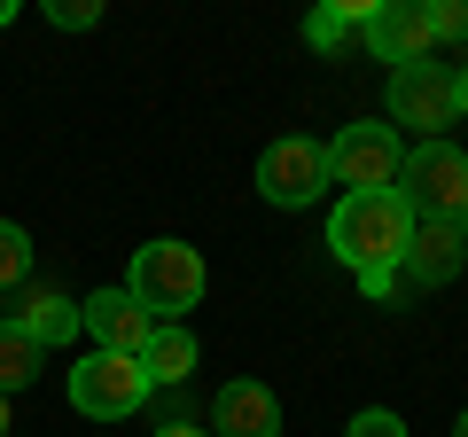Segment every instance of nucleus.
I'll list each match as a JSON object with an SVG mask.
<instances>
[{
  "label": "nucleus",
  "mask_w": 468,
  "mask_h": 437,
  "mask_svg": "<svg viewBox=\"0 0 468 437\" xmlns=\"http://www.w3.org/2000/svg\"><path fill=\"white\" fill-rule=\"evenodd\" d=\"M24 273H32V235L16 218H0V289H16Z\"/></svg>",
  "instance_id": "16"
},
{
  "label": "nucleus",
  "mask_w": 468,
  "mask_h": 437,
  "mask_svg": "<svg viewBox=\"0 0 468 437\" xmlns=\"http://www.w3.org/2000/svg\"><path fill=\"white\" fill-rule=\"evenodd\" d=\"M468 266V227H445V218H414V242H406V282L414 289H445L452 273Z\"/></svg>",
  "instance_id": "10"
},
{
  "label": "nucleus",
  "mask_w": 468,
  "mask_h": 437,
  "mask_svg": "<svg viewBox=\"0 0 468 437\" xmlns=\"http://www.w3.org/2000/svg\"><path fill=\"white\" fill-rule=\"evenodd\" d=\"M359 39H367L375 63H430L437 32H430V0H375V8H359Z\"/></svg>",
  "instance_id": "8"
},
{
  "label": "nucleus",
  "mask_w": 468,
  "mask_h": 437,
  "mask_svg": "<svg viewBox=\"0 0 468 437\" xmlns=\"http://www.w3.org/2000/svg\"><path fill=\"white\" fill-rule=\"evenodd\" d=\"M399 165H406V141L390 133L383 118L344 125V133L328 141V180L344 187V196H375V187H399Z\"/></svg>",
  "instance_id": "4"
},
{
  "label": "nucleus",
  "mask_w": 468,
  "mask_h": 437,
  "mask_svg": "<svg viewBox=\"0 0 468 437\" xmlns=\"http://www.w3.org/2000/svg\"><path fill=\"white\" fill-rule=\"evenodd\" d=\"M32 375H39V344L24 336L16 320H0V399H16Z\"/></svg>",
  "instance_id": "14"
},
{
  "label": "nucleus",
  "mask_w": 468,
  "mask_h": 437,
  "mask_svg": "<svg viewBox=\"0 0 468 437\" xmlns=\"http://www.w3.org/2000/svg\"><path fill=\"white\" fill-rule=\"evenodd\" d=\"M0 437H8V399H0Z\"/></svg>",
  "instance_id": "23"
},
{
  "label": "nucleus",
  "mask_w": 468,
  "mask_h": 437,
  "mask_svg": "<svg viewBox=\"0 0 468 437\" xmlns=\"http://www.w3.org/2000/svg\"><path fill=\"white\" fill-rule=\"evenodd\" d=\"M125 297L141 304L149 320H180L203 304V250L180 235H156L133 250V266H125Z\"/></svg>",
  "instance_id": "2"
},
{
  "label": "nucleus",
  "mask_w": 468,
  "mask_h": 437,
  "mask_svg": "<svg viewBox=\"0 0 468 437\" xmlns=\"http://www.w3.org/2000/svg\"><path fill=\"white\" fill-rule=\"evenodd\" d=\"M156 437H211V430H203V421H165Z\"/></svg>",
  "instance_id": "20"
},
{
  "label": "nucleus",
  "mask_w": 468,
  "mask_h": 437,
  "mask_svg": "<svg viewBox=\"0 0 468 437\" xmlns=\"http://www.w3.org/2000/svg\"><path fill=\"white\" fill-rule=\"evenodd\" d=\"M344 437H406V421L390 414V406H359V414H351V430Z\"/></svg>",
  "instance_id": "18"
},
{
  "label": "nucleus",
  "mask_w": 468,
  "mask_h": 437,
  "mask_svg": "<svg viewBox=\"0 0 468 437\" xmlns=\"http://www.w3.org/2000/svg\"><path fill=\"white\" fill-rule=\"evenodd\" d=\"M48 24H55V32H94L101 0H48Z\"/></svg>",
  "instance_id": "17"
},
{
  "label": "nucleus",
  "mask_w": 468,
  "mask_h": 437,
  "mask_svg": "<svg viewBox=\"0 0 468 437\" xmlns=\"http://www.w3.org/2000/svg\"><path fill=\"white\" fill-rule=\"evenodd\" d=\"M211 437H282V399L266 383H227L211 399Z\"/></svg>",
  "instance_id": "11"
},
{
  "label": "nucleus",
  "mask_w": 468,
  "mask_h": 437,
  "mask_svg": "<svg viewBox=\"0 0 468 437\" xmlns=\"http://www.w3.org/2000/svg\"><path fill=\"white\" fill-rule=\"evenodd\" d=\"M79 328L94 336V352H117V359H141V344H149L156 320L141 313L125 289H94V297L79 304Z\"/></svg>",
  "instance_id": "9"
},
{
  "label": "nucleus",
  "mask_w": 468,
  "mask_h": 437,
  "mask_svg": "<svg viewBox=\"0 0 468 437\" xmlns=\"http://www.w3.org/2000/svg\"><path fill=\"white\" fill-rule=\"evenodd\" d=\"M141 375H149L156 390L196 375V336H187L180 320H156V328H149V344H141Z\"/></svg>",
  "instance_id": "12"
},
{
  "label": "nucleus",
  "mask_w": 468,
  "mask_h": 437,
  "mask_svg": "<svg viewBox=\"0 0 468 437\" xmlns=\"http://www.w3.org/2000/svg\"><path fill=\"white\" fill-rule=\"evenodd\" d=\"M406 242H414V211L399 203V187H375V196H344L328 211V250L351 273H399Z\"/></svg>",
  "instance_id": "1"
},
{
  "label": "nucleus",
  "mask_w": 468,
  "mask_h": 437,
  "mask_svg": "<svg viewBox=\"0 0 468 437\" xmlns=\"http://www.w3.org/2000/svg\"><path fill=\"white\" fill-rule=\"evenodd\" d=\"M430 32L437 39H468V0H437V8H430Z\"/></svg>",
  "instance_id": "19"
},
{
  "label": "nucleus",
  "mask_w": 468,
  "mask_h": 437,
  "mask_svg": "<svg viewBox=\"0 0 468 437\" xmlns=\"http://www.w3.org/2000/svg\"><path fill=\"white\" fill-rule=\"evenodd\" d=\"M452 437H468V414H461V421H452Z\"/></svg>",
  "instance_id": "24"
},
{
  "label": "nucleus",
  "mask_w": 468,
  "mask_h": 437,
  "mask_svg": "<svg viewBox=\"0 0 468 437\" xmlns=\"http://www.w3.org/2000/svg\"><path fill=\"white\" fill-rule=\"evenodd\" d=\"M351 32H359V8H313V16H304V48L313 55H335Z\"/></svg>",
  "instance_id": "15"
},
{
  "label": "nucleus",
  "mask_w": 468,
  "mask_h": 437,
  "mask_svg": "<svg viewBox=\"0 0 468 437\" xmlns=\"http://www.w3.org/2000/svg\"><path fill=\"white\" fill-rule=\"evenodd\" d=\"M452 101H461V110H468V63L452 70Z\"/></svg>",
  "instance_id": "21"
},
{
  "label": "nucleus",
  "mask_w": 468,
  "mask_h": 437,
  "mask_svg": "<svg viewBox=\"0 0 468 437\" xmlns=\"http://www.w3.org/2000/svg\"><path fill=\"white\" fill-rule=\"evenodd\" d=\"M0 24H16V0H0Z\"/></svg>",
  "instance_id": "22"
},
{
  "label": "nucleus",
  "mask_w": 468,
  "mask_h": 437,
  "mask_svg": "<svg viewBox=\"0 0 468 437\" xmlns=\"http://www.w3.org/2000/svg\"><path fill=\"white\" fill-rule=\"evenodd\" d=\"M149 375H141V359H117V352H86L79 368H70V406H79L86 421H125L149 406Z\"/></svg>",
  "instance_id": "6"
},
{
  "label": "nucleus",
  "mask_w": 468,
  "mask_h": 437,
  "mask_svg": "<svg viewBox=\"0 0 468 437\" xmlns=\"http://www.w3.org/2000/svg\"><path fill=\"white\" fill-rule=\"evenodd\" d=\"M399 203L414 218H445V227H468V156L452 141H414L399 165Z\"/></svg>",
  "instance_id": "3"
},
{
  "label": "nucleus",
  "mask_w": 468,
  "mask_h": 437,
  "mask_svg": "<svg viewBox=\"0 0 468 437\" xmlns=\"http://www.w3.org/2000/svg\"><path fill=\"white\" fill-rule=\"evenodd\" d=\"M16 328H24V336L39 344V352H48V344L79 336V304H70V297H55V289H39V297H32V304L16 313Z\"/></svg>",
  "instance_id": "13"
},
{
  "label": "nucleus",
  "mask_w": 468,
  "mask_h": 437,
  "mask_svg": "<svg viewBox=\"0 0 468 437\" xmlns=\"http://www.w3.org/2000/svg\"><path fill=\"white\" fill-rule=\"evenodd\" d=\"M452 70L445 63H399L390 70V133H421V141H445L452 125Z\"/></svg>",
  "instance_id": "7"
},
{
  "label": "nucleus",
  "mask_w": 468,
  "mask_h": 437,
  "mask_svg": "<svg viewBox=\"0 0 468 437\" xmlns=\"http://www.w3.org/2000/svg\"><path fill=\"white\" fill-rule=\"evenodd\" d=\"M258 196H266L273 211H304V203H320V196H328V141H313V133L266 141V156H258Z\"/></svg>",
  "instance_id": "5"
}]
</instances>
